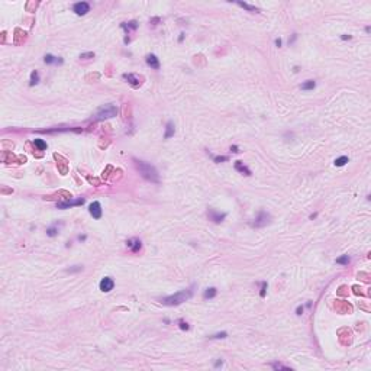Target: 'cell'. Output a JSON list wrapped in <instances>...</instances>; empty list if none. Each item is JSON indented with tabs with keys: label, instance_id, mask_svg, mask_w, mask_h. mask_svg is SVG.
I'll use <instances>...</instances> for the list:
<instances>
[{
	"label": "cell",
	"instance_id": "1",
	"mask_svg": "<svg viewBox=\"0 0 371 371\" xmlns=\"http://www.w3.org/2000/svg\"><path fill=\"white\" fill-rule=\"evenodd\" d=\"M134 162H135V167L139 171V174H141L145 180L151 181V183H155V184L160 183V174H158L157 168H155L154 165L148 164V162H145V161H141V160H136V158H134Z\"/></svg>",
	"mask_w": 371,
	"mask_h": 371
},
{
	"label": "cell",
	"instance_id": "2",
	"mask_svg": "<svg viewBox=\"0 0 371 371\" xmlns=\"http://www.w3.org/2000/svg\"><path fill=\"white\" fill-rule=\"evenodd\" d=\"M191 296H193V290L187 289V290H181V292L176 293V294L164 297V299H161L160 302H161L162 304H165V306H178V304H181L183 302L188 300Z\"/></svg>",
	"mask_w": 371,
	"mask_h": 371
},
{
	"label": "cell",
	"instance_id": "3",
	"mask_svg": "<svg viewBox=\"0 0 371 371\" xmlns=\"http://www.w3.org/2000/svg\"><path fill=\"white\" fill-rule=\"evenodd\" d=\"M119 113V109L117 106H115L113 103H109V105L101 106L100 109L96 113V120H105V119H110V117H115Z\"/></svg>",
	"mask_w": 371,
	"mask_h": 371
},
{
	"label": "cell",
	"instance_id": "4",
	"mask_svg": "<svg viewBox=\"0 0 371 371\" xmlns=\"http://www.w3.org/2000/svg\"><path fill=\"white\" fill-rule=\"evenodd\" d=\"M270 219H271L270 215L267 212H264V210H261L258 213V216H257V219L254 222H251V226H254V228H263V226H267L270 223Z\"/></svg>",
	"mask_w": 371,
	"mask_h": 371
},
{
	"label": "cell",
	"instance_id": "5",
	"mask_svg": "<svg viewBox=\"0 0 371 371\" xmlns=\"http://www.w3.org/2000/svg\"><path fill=\"white\" fill-rule=\"evenodd\" d=\"M73 10L79 16H84L87 12H90V4L87 3V2H77V3H74V6H73Z\"/></svg>",
	"mask_w": 371,
	"mask_h": 371
},
{
	"label": "cell",
	"instance_id": "6",
	"mask_svg": "<svg viewBox=\"0 0 371 371\" xmlns=\"http://www.w3.org/2000/svg\"><path fill=\"white\" fill-rule=\"evenodd\" d=\"M99 287H100V290L103 293H109V292H112L113 287H115V281H113L110 277H105L103 280L100 281Z\"/></svg>",
	"mask_w": 371,
	"mask_h": 371
},
{
	"label": "cell",
	"instance_id": "7",
	"mask_svg": "<svg viewBox=\"0 0 371 371\" xmlns=\"http://www.w3.org/2000/svg\"><path fill=\"white\" fill-rule=\"evenodd\" d=\"M89 212H90V215L94 217V219H100L101 217V206L99 202H93L89 206Z\"/></svg>",
	"mask_w": 371,
	"mask_h": 371
},
{
	"label": "cell",
	"instance_id": "8",
	"mask_svg": "<svg viewBox=\"0 0 371 371\" xmlns=\"http://www.w3.org/2000/svg\"><path fill=\"white\" fill-rule=\"evenodd\" d=\"M86 202V199L84 197H80L79 200H75V202H64V203H57V207L58 209H68V207H73V206H81L83 203Z\"/></svg>",
	"mask_w": 371,
	"mask_h": 371
},
{
	"label": "cell",
	"instance_id": "9",
	"mask_svg": "<svg viewBox=\"0 0 371 371\" xmlns=\"http://www.w3.org/2000/svg\"><path fill=\"white\" fill-rule=\"evenodd\" d=\"M207 215H209V219H210V221L216 222V223L222 222L226 217V213H221V212H216V210H213V209H209Z\"/></svg>",
	"mask_w": 371,
	"mask_h": 371
},
{
	"label": "cell",
	"instance_id": "10",
	"mask_svg": "<svg viewBox=\"0 0 371 371\" xmlns=\"http://www.w3.org/2000/svg\"><path fill=\"white\" fill-rule=\"evenodd\" d=\"M122 77H123V79L126 80V81L129 83L132 87H139V84H141V81H139V79H138V75H135V74H126V73H125Z\"/></svg>",
	"mask_w": 371,
	"mask_h": 371
},
{
	"label": "cell",
	"instance_id": "11",
	"mask_svg": "<svg viewBox=\"0 0 371 371\" xmlns=\"http://www.w3.org/2000/svg\"><path fill=\"white\" fill-rule=\"evenodd\" d=\"M146 64H148L151 68H154V70H158V68H160V61H158V58L154 54H150V55L146 57Z\"/></svg>",
	"mask_w": 371,
	"mask_h": 371
},
{
	"label": "cell",
	"instance_id": "12",
	"mask_svg": "<svg viewBox=\"0 0 371 371\" xmlns=\"http://www.w3.org/2000/svg\"><path fill=\"white\" fill-rule=\"evenodd\" d=\"M126 245L131 248L132 252H138L139 249H141V247H142V242H141L139 239H129L126 242Z\"/></svg>",
	"mask_w": 371,
	"mask_h": 371
},
{
	"label": "cell",
	"instance_id": "13",
	"mask_svg": "<svg viewBox=\"0 0 371 371\" xmlns=\"http://www.w3.org/2000/svg\"><path fill=\"white\" fill-rule=\"evenodd\" d=\"M235 170L242 172V174H245V176H251V170L248 168L247 165L242 164V161H235Z\"/></svg>",
	"mask_w": 371,
	"mask_h": 371
},
{
	"label": "cell",
	"instance_id": "14",
	"mask_svg": "<svg viewBox=\"0 0 371 371\" xmlns=\"http://www.w3.org/2000/svg\"><path fill=\"white\" fill-rule=\"evenodd\" d=\"M236 4H238V6H241V8H244L245 10L251 12V13H258V12H259V9L257 8V6L248 4V3H245V2H236Z\"/></svg>",
	"mask_w": 371,
	"mask_h": 371
},
{
	"label": "cell",
	"instance_id": "15",
	"mask_svg": "<svg viewBox=\"0 0 371 371\" xmlns=\"http://www.w3.org/2000/svg\"><path fill=\"white\" fill-rule=\"evenodd\" d=\"M171 136H174V123H172L171 120H170L168 123H167V126H165L164 138H165V139H168V138H171Z\"/></svg>",
	"mask_w": 371,
	"mask_h": 371
},
{
	"label": "cell",
	"instance_id": "16",
	"mask_svg": "<svg viewBox=\"0 0 371 371\" xmlns=\"http://www.w3.org/2000/svg\"><path fill=\"white\" fill-rule=\"evenodd\" d=\"M120 26L123 28L126 32H129V30H135L136 28H138V22H136V20H131V22H128V23H122Z\"/></svg>",
	"mask_w": 371,
	"mask_h": 371
},
{
	"label": "cell",
	"instance_id": "17",
	"mask_svg": "<svg viewBox=\"0 0 371 371\" xmlns=\"http://www.w3.org/2000/svg\"><path fill=\"white\" fill-rule=\"evenodd\" d=\"M316 87V81L315 80H308V81H304L302 86H300V89L302 90H313Z\"/></svg>",
	"mask_w": 371,
	"mask_h": 371
},
{
	"label": "cell",
	"instance_id": "18",
	"mask_svg": "<svg viewBox=\"0 0 371 371\" xmlns=\"http://www.w3.org/2000/svg\"><path fill=\"white\" fill-rule=\"evenodd\" d=\"M44 61H45V64H63V60H58L57 57L51 55V54H48V55H45V58H44Z\"/></svg>",
	"mask_w": 371,
	"mask_h": 371
},
{
	"label": "cell",
	"instance_id": "19",
	"mask_svg": "<svg viewBox=\"0 0 371 371\" xmlns=\"http://www.w3.org/2000/svg\"><path fill=\"white\" fill-rule=\"evenodd\" d=\"M216 294H217V290L215 289V287H210V289H207L206 292L203 293V297H205V299H213Z\"/></svg>",
	"mask_w": 371,
	"mask_h": 371
},
{
	"label": "cell",
	"instance_id": "20",
	"mask_svg": "<svg viewBox=\"0 0 371 371\" xmlns=\"http://www.w3.org/2000/svg\"><path fill=\"white\" fill-rule=\"evenodd\" d=\"M34 145L36 146L39 151L46 150V142L45 141H42V139H34Z\"/></svg>",
	"mask_w": 371,
	"mask_h": 371
},
{
	"label": "cell",
	"instance_id": "21",
	"mask_svg": "<svg viewBox=\"0 0 371 371\" xmlns=\"http://www.w3.org/2000/svg\"><path fill=\"white\" fill-rule=\"evenodd\" d=\"M39 83V74L38 71H32L30 73V81H29V86H35Z\"/></svg>",
	"mask_w": 371,
	"mask_h": 371
},
{
	"label": "cell",
	"instance_id": "22",
	"mask_svg": "<svg viewBox=\"0 0 371 371\" xmlns=\"http://www.w3.org/2000/svg\"><path fill=\"white\" fill-rule=\"evenodd\" d=\"M346 162H348V157H339L335 160V165H336V167H342V165H345Z\"/></svg>",
	"mask_w": 371,
	"mask_h": 371
},
{
	"label": "cell",
	"instance_id": "23",
	"mask_svg": "<svg viewBox=\"0 0 371 371\" xmlns=\"http://www.w3.org/2000/svg\"><path fill=\"white\" fill-rule=\"evenodd\" d=\"M349 263V257L348 255H342L339 258H336V264H342V265H348Z\"/></svg>",
	"mask_w": 371,
	"mask_h": 371
},
{
	"label": "cell",
	"instance_id": "24",
	"mask_svg": "<svg viewBox=\"0 0 371 371\" xmlns=\"http://www.w3.org/2000/svg\"><path fill=\"white\" fill-rule=\"evenodd\" d=\"M271 367H273L274 370H292L290 367H287V365H283V364H280V363L271 364Z\"/></svg>",
	"mask_w": 371,
	"mask_h": 371
},
{
	"label": "cell",
	"instance_id": "25",
	"mask_svg": "<svg viewBox=\"0 0 371 371\" xmlns=\"http://www.w3.org/2000/svg\"><path fill=\"white\" fill-rule=\"evenodd\" d=\"M58 233V228L57 226H51V228L46 229V235L48 236H55Z\"/></svg>",
	"mask_w": 371,
	"mask_h": 371
},
{
	"label": "cell",
	"instance_id": "26",
	"mask_svg": "<svg viewBox=\"0 0 371 371\" xmlns=\"http://www.w3.org/2000/svg\"><path fill=\"white\" fill-rule=\"evenodd\" d=\"M226 336H228V334H226V332H221V334H215V335H212V336H209V338H210V339H219V338H222V339H223V338H226Z\"/></svg>",
	"mask_w": 371,
	"mask_h": 371
},
{
	"label": "cell",
	"instance_id": "27",
	"mask_svg": "<svg viewBox=\"0 0 371 371\" xmlns=\"http://www.w3.org/2000/svg\"><path fill=\"white\" fill-rule=\"evenodd\" d=\"M178 326H180V329H183V330H188V329H190L188 323L184 322V320H180V322H178Z\"/></svg>",
	"mask_w": 371,
	"mask_h": 371
},
{
	"label": "cell",
	"instance_id": "28",
	"mask_svg": "<svg viewBox=\"0 0 371 371\" xmlns=\"http://www.w3.org/2000/svg\"><path fill=\"white\" fill-rule=\"evenodd\" d=\"M80 58H83V60H89V58H94V52H86V54H81V55H80Z\"/></svg>",
	"mask_w": 371,
	"mask_h": 371
},
{
	"label": "cell",
	"instance_id": "29",
	"mask_svg": "<svg viewBox=\"0 0 371 371\" xmlns=\"http://www.w3.org/2000/svg\"><path fill=\"white\" fill-rule=\"evenodd\" d=\"M265 290H267V283L264 281L263 284H261V292H259V296L261 297H265Z\"/></svg>",
	"mask_w": 371,
	"mask_h": 371
},
{
	"label": "cell",
	"instance_id": "30",
	"mask_svg": "<svg viewBox=\"0 0 371 371\" xmlns=\"http://www.w3.org/2000/svg\"><path fill=\"white\" fill-rule=\"evenodd\" d=\"M229 158L228 157H213V161L215 162H222V161H228Z\"/></svg>",
	"mask_w": 371,
	"mask_h": 371
},
{
	"label": "cell",
	"instance_id": "31",
	"mask_svg": "<svg viewBox=\"0 0 371 371\" xmlns=\"http://www.w3.org/2000/svg\"><path fill=\"white\" fill-rule=\"evenodd\" d=\"M231 151H232V152H235V154H238V152H241V151H239V148H238V146H236V145H232V146H231Z\"/></svg>",
	"mask_w": 371,
	"mask_h": 371
},
{
	"label": "cell",
	"instance_id": "32",
	"mask_svg": "<svg viewBox=\"0 0 371 371\" xmlns=\"http://www.w3.org/2000/svg\"><path fill=\"white\" fill-rule=\"evenodd\" d=\"M303 313V306H297V309H296V315H302Z\"/></svg>",
	"mask_w": 371,
	"mask_h": 371
},
{
	"label": "cell",
	"instance_id": "33",
	"mask_svg": "<svg viewBox=\"0 0 371 371\" xmlns=\"http://www.w3.org/2000/svg\"><path fill=\"white\" fill-rule=\"evenodd\" d=\"M274 44H276V46H278V48H280V46H281V39H280V38H277V39L274 41Z\"/></svg>",
	"mask_w": 371,
	"mask_h": 371
},
{
	"label": "cell",
	"instance_id": "34",
	"mask_svg": "<svg viewBox=\"0 0 371 371\" xmlns=\"http://www.w3.org/2000/svg\"><path fill=\"white\" fill-rule=\"evenodd\" d=\"M341 38H342V39H351L352 36H351V35H342Z\"/></svg>",
	"mask_w": 371,
	"mask_h": 371
},
{
	"label": "cell",
	"instance_id": "35",
	"mask_svg": "<svg viewBox=\"0 0 371 371\" xmlns=\"http://www.w3.org/2000/svg\"><path fill=\"white\" fill-rule=\"evenodd\" d=\"M221 365H222V361H217V363L215 364V367H221Z\"/></svg>",
	"mask_w": 371,
	"mask_h": 371
},
{
	"label": "cell",
	"instance_id": "36",
	"mask_svg": "<svg viewBox=\"0 0 371 371\" xmlns=\"http://www.w3.org/2000/svg\"><path fill=\"white\" fill-rule=\"evenodd\" d=\"M183 39H184V34H180V38H178V41L181 42V41H183Z\"/></svg>",
	"mask_w": 371,
	"mask_h": 371
},
{
	"label": "cell",
	"instance_id": "37",
	"mask_svg": "<svg viewBox=\"0 0 371 371\" xmlns=\"http://www.w3.org/2000/svg\"><path fill=\"white\" fill-rule=\"evenodd\" d=\"M79 239H80V241H84V239H86V236H84V235H83V236L80 235V236H79Z\"/></svg>",
	"mask_w": 371,
	"mask_h": 371
}]
</instances>
